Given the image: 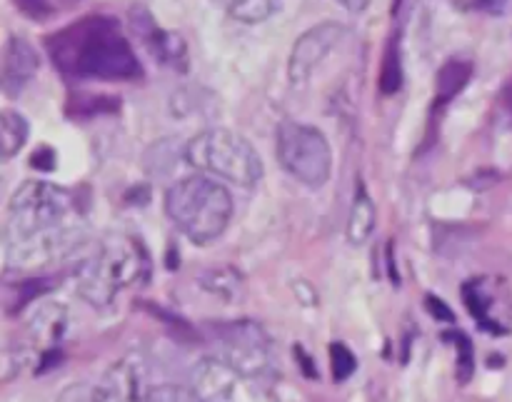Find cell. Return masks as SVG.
Instances as JSON below:
<instances>
[{
	"label": "cell",
	"mask_w": 512,
	"mask_h": 402,
	"mask_svg": "<svg viewBox=\"0 0 512 402\" xmlns=\"http://www.w3.org/2000/svg\"><path fill=\"white\" fill-rule=\"evenodd\" d=\"M75 195L60 185L28 180L13 193L5 228V263L38 265L73 248L78 238Z\"/></svg>",
	"instance_id": "cell-1"
},
{
	"label": "cell",
	"mask_w": 512,
	"mask_h": 402,
	"mask_svg": "<svg viewBox=\"0 0 512 402\" xmlns=\"http://www.w3.org/2000/svg\"><path fill=\"white\" fill-rule=\"evenodd\" d=\"M55 68L70 78L135 80L143 75L118 20L88 15L48 38Z\"/></svg>",
	"instance_id": "cell-2"
},
{
	"label": "cell",
	"mask_w": 512,
	"mask_h": 402,
	"mask_svg": "<svg viewBox=\"0 0 512 402\" xmlns=\"http://www.w3.org/2000/svg\"><path fill=\"white\" fill-rule=\"evenodd\" d=\"M150 258L133 235H108L93 258L78 268V295L93 308H108L118 293L148 280Z\"/></svg>",
	"instance_id": "cell-3"
},
{
	"label": "cell",
	"mask_w": 512,
	"mask_h": 402,
	"mask_svg": "<svg viewBox=\"0 0 512 402\" xmlns=\"http://www.w3.org/2000/svg\"><path fill=\"white\" fill-rule=\"evenodd\" d=\"M165 213L190 243L208 245L228 228L233 218V198L213 178L190 175L168 190Z\"/></svg>",
	"instance_id": "cell-4"
},
{
	"label": "cell",
	"mask_w": 512,
	"mask_h": 402,
	"mask_svg": "<svg viewBox=\"0 0 512 402\" xmlns=\"http://www.w3.org/2000/svg\"><path fill=\"white\" fill-rule=\"evenodd\" d=\"M185 158L200 173L228 183L253 188L263 180V160L248 138L228 128H210L195 135L185 148Z\"/></svg>",
	"instance_id": "cell-5"
},
{
	"label": "cell",
	"mask_w": 512,
	"mask_h": 402,
	"mask_svg": "<svg viewBox=\"0 0 512 402\" xmlns=\"http://www.w3.org/2000/svg\"><path fill=\"white\" fill-rule=\"evenodd\" d=\"M278 160L298 183L320 188L333 173V150L318 128L295 120H285L278 128Z\"/></svg>",
	"instance_id": "cell-6"
},
{
	"label": "cell",
	"mask_w": 512,
	"mask_h": 402,
	"mask_svg": "<svg viewBox=\"0 0 512 402\" xmlns=\"http://www.w3.org/2000/svg\"><path fill=\"white\" fill-rule=\"evenodd\" d=\"M193 393L200 402H275L260 378L220 358H205L193 368Z\"/></svg>",
	"instance_id": "cell-7"
},
{
	"label": "cell",
	"mask_w": 512,
	"mask_h": 402,
	"mask_svg": "<svg viewBox=\"0 0 512 402\" xmlns=\"http://www.w3.org/2000/svg\"><path fill=\"white\" fill-rule=\"evenodd\" d=\"M215 338L223 348L220 360L253 378H263L270 373V340L260 325L248 323V320L215 325Z\"/></svg>",
	"instance_id": "cell-8"
},
{
	"label": "cell",
	"mask_w": 512,
	"mask_h": 402,
	"mask_svg": "<svg viewBox=\"0 0 512 402\" xmlns=\"http://www.w3.org/2000/svg\"><path fill=\"white\" fill-rule=\"evenodd\" d=\"M348 35L345 25L333 23H320L313 25L310 30H305L298 40H295L293 50H290L288 60V75L293 85H305L310 78H313L315 70L325 63L330 53L343 43V38Z\"/></svg>",
	"instance_id": "cell-9"
},
{
	"label": "cell",
	"mask_w": 512,
	"mask_h": 402,
	"mask_svg": "<svg viewBox=\"0 0 512 402\" xmlns=\"http://www.w3.org/2000/svg\"><path fill=\"white\" fill-rule=\"evenodd\" d=\"M150 388L153 383H150L148 360L138 353H130L110 365L108 373L95 385L90 402H145Z\"/></svg>",
	"instance_id": "cell-10"
},
{
	"label": "cell",
	"mask_w": 512,
	"mask_h": 402,
	"mask_svg": "<svg viewBox=\"0 0 512 402\" xmlns=\"http://www.w3.org/2000/svg\"><path fill=\"white\" fill-rule=\"evenodd\" d=\"M40 68V55L33 45L25 38H13L5 43L3 50V70H0V83H3V93L8 98H15L25 90V85L35 78Z\"/></svg>",
	"instance_id": "cell-11"
},
{
	"label": "cell",
	"mask_w": 512,
	"mask_h": 402,
	"mask_svg": "<svg viewBox=\"0 0 512 402\" xmlns=\"http://www.w3.org/2000/svg\"><path fill=\"white\" fill-rule=\"evenodd\" d=\"M130 23H133L138 38L145 43V48L155 55V60L175 65V68H180V65L185 63L183 40H180L178 35H173V33H168V30L160 28L148 10L133 8V13H130Z\"/></svg>",
	"instance_id": "cell-12"
},
{
	"label": "cell",
	"mask_w": 512,
	"mask_h": 402,
	"mask_svg": "<svg viewBox=\"0 0 512 402\" xmlns=\"http://www.w3.org/2000/svg\"><path fill=\"white\" fill-rule=\"evenodd\" d=\"M463 300H465V305H468L470 315H473V318L478 320L485 330H490V333H495V335L508 333V328H505V325L493 315L495 303H498V290L493 288V280L478 278V280H470V283H465Z\"/></svg>",
	"instance_id": "cell-13"
},
{
	"label": "cell",
	"mask_w": 512,
	"mask_h": 402,
	"mask_svg": "<svg viewBox=\"0 0 512 402\" xmlns=\"http://www.w3.org/2000/svg\"><path fill=\"white\" fill-rule=\"evenodd\" d=\"M375 220H378V213H375L373 198H370V193L365 190V185L358 183L353 208H350V218H348V243L355 245V248H360V245L373 235Z\"/></svg>",
	"instance_id": "cell-14"
},
{
	"label": "cell",
	"mask_w": 512,
	"mask_h": 402,
	"mask_svg": "<svg viewBox=\"0 0 512 402\" xmlns=\"http://www.w3.org/2000/svg\"><path fill=\"white\" fill-rule=\"evenodd\" d=\"M68 313L63 305H43L30 320V333L40 345H55L65 333Z\"/></svg>",
	"instance_id": "cell-15"
},
{
	"label": "cell",
	"mask_w": 512,
	"mask_h": 402,
	"mask_svg": "<svg viewBox=\"0 0 512 402\" xmlns=\"http://www.w3.org/2000/svg\"><path fill=\"white\" fill-rule=\"evenodd\" d=\"M198 283L203 285L205 293L223 300H238L243 295V278L233 268H210L198 275Z\"/></svg>",
	"instance_id": "cell-16"
},
{
	"label": "cell",
	"mask_w": 512,
	"mask_h": 402,
	"mask_svg": "<svg viewBox=\"0 0 512 402\" xmlns=\"http://www.w3.org/2000/svg\"><path fill=\"white\" fill-rule=\"evenodd\" d=\"M28 135V120L20 113H15V110H3V115H0V150H3L5 160L20 153V148L28 143Z\"/></svg>",
	"instance_id": "cell-17"
},
{
	"label": "cell",
	"mask_w": 512,
	"mask_h": 402,
	"mask_svg": "<svg viewBox=\"0 0 512 402\" xmlns=\"http://www.w3.org/2000/svg\"><path fill=\"white\" fill-rule=\"evenodd\" d=\"M225 13L240 23H263L280 10L283 0H220Z\"/></svg>",
	"instance_id": "cell-18"
},
{
	"label": "cell",
	"mask_w": 512,
	"mask_h": 402,
	"mask_svg": "<svg viewBox=\"0 0 512 402\" xmlns=\"http://www.w3.org/2000/svg\"><path fill=\"white\" fill-rule=\"evenodd\" d=\"M470 73H473L470 63H465V60H450V63L438 73L440 100H443V103L453 100L455 95L468 85Z\"/></svg>",
	"instance_id": "cell-19"
},
{
	"label": "cell",
	"mask_w": 512,
	"mask_h": 402,
	"mask_svg": "<svg viewBox=\"0 0 512 402\" xmlns=\"http://www.w3.org/2000/svg\"><path fill=\"white\" fill-rule=\"evenodd\" d=\"M80 0H15L20 13H25L28 18L38 20V23H45V20H53L58 15L68 13L78 5Z\"/></svg>",
	"instance_id": "cell-20"
},
{
	"label": "cell",
	"mask_w": 512,
	"mask_h": 402,
	"mask_svg": "<svg viewBox=\"0 0 512 402\" xmlns=\"http://www.w3.org/2000/svg\"><path fill=\"white\" fill-rule=\"evenodd\" d=\"M400 85H403V65H400V53L395 45H390L388 53H385L383 70H380V90L385 95L398 93Z\"/></svg>",
	"instance_id": "cell-21"
},
{
	"label": "cell",
	"mask_w": 512,
	"mask_h": 402,
	"mask_svg": "<svg viewBox=\"0 0 512 402\" xmlns=\"http://www.w3.org/2000/svg\"><path fill=\"white\" fill-rule=\"evenodd\" d=\"M330 368H333V378L338 380H348L350 375L355 373V368H358V360H355V355L350 353L348 345L343 343H333L330 345Z\"/></svg>",
	"instance_id": "cell-22"
},
{
	"label": "cell",
	"mask_w": 512,
	"mask_h": 402,
	"mask_svg": "<svg viewBox=\"0 0 512 402\" xmlns=\"http://www.w3.org/2000/svg\"><path fill=\"white\" fill-rule=\"evenodd\" d=\"M450 338L455 340V348H458V380L460 383H468L475 370L473 343H470L465 333H450Z\"/></svg>",
	"instance_id": "cell-23"
},
{
	"label": "cell",
	"mask_w": 512,
	"mask_h": 402,
	"mask_svg": "<svg viewBox=\"0 0 512 402\" xmlns=\"http://www.w3.org/2000/svg\"><path fill=\"white\" fill-rule=\"evenodd\" d=\"M145 402H200L193 388H180V385H153L145 395Z\"/></svg>",
	"instance_id": "cell-24"
},
{
	"label": "cell",
	"mask_w": 512,
	"mask_h": 402,
	"mask_svg": "<svg viewBox=\"0 0 512 402\" xmlns=\"http://www.w3.org/2000/svg\"><path fill=\"white\" fill-rule=\"evenodd\" d=\"M425 308H428V313L433 315L435 320H443V323H453L455 320L453 310H450L443 300L435 298V295H428V298H425Z\"/></svg>",
	"instance_id": "cell-25"
},
{
	"label": "cell",
	"mask_w": 512,
	"mask_h": 402,
	"mask_svg": "<svg viewBox=\"0 0 512 402\" xmlns=\"http://www.w3.org/2000/svg\"><path fill=\"white\" fill-rule=\"evenodd\" d=\"M30 165H33V168H38V170H53L55 168V153L48 148V145H43L38 153H33V158H30Z\"/></svg>",
	"instance_id": "cell-26"
},
{
	"label": "cell",
	"mask_w": 512,
	"mask_h": 402,
	"mask_svg": "<svg viewBox=\"0 0 512 402\" xmlns=\"http://www.w3.org/2000/svg\"><path fill=\"white\" fill-rule=\"evenodd\" d=\"M338 3L343 5V8H348L350 13H363L370 5V0H338Z\"/></svg>",
	"instance_id": "cell-27"
},
{
	"label": "cell",
	"mask_w": 512,
	"mask_h": 402,
	"mask_svg": "<svg viewBox=\"0 0 512 402\" xmlns=\"http://www.w3.org/2000/svg\"><path fill=\"white\" fill-rule=\"evenodd\" d=\"M505 100H508V108L512 110V85H508V90H505Z\"/></svg>",
	"instance_id": "cell-28"
}]
</instances>
